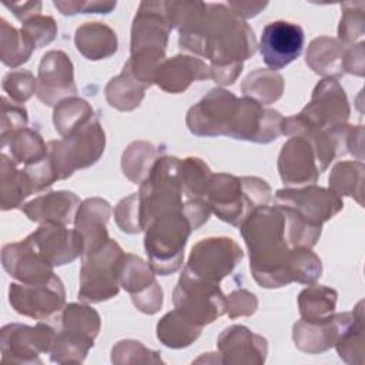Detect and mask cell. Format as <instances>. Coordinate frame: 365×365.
<instances>
[{
    "label": "cell",
    "mask_w": 365,
    "mask_h": 365,
    "mask_svg": "<svg viewBox=\"0 0 365 365\" xmlns=\"http://www.w3.org/2000/svg\"><path fill=\"white\" fill-rule=\"evenodd\" d=\"M118 282L131 294V298L141 297L158 285L154 279V271L150 264L133 254L123 255L118 271Z\"/></svg>",
    "instance_id": "27"
},
{
    "label": "cell",
    "mask_w": 365,
    "mask_h": 365,
    "mask_svg": "<svg viewBox=\"0 0 365 365\" xmlns=\"http://www.w3.org/2000/svg\"><path fill=\"white\" fill-rule=\"evenodd\" d=\"M37 80V97L47 106L60 104L77 91L71 60L61 50H51L43 56Z\"/></svg>",
    "instance_id": "15"
},
{
    "label": "cell",
    "mask_w": 365,
    "mask_h": 365,
    "mask_svg": "<svg viewBox=\"0 0 365 365\" xmlns=\"http://www.w3.org/2000/svg\"><path fill=\"white\" fill-rule=\"evenodd\" d=\"M191 230L184 208L157 217L145 228L144 245L154 272L170 275L181 267L184 247Z\"/></svg>",
    "instance_id": "5"
},
{
    "label": "cell",
    "mask_w": 365,
    "mask_h": 365,
    "mask_svg": "<svg viewBox=\"0 0 365 365\" xmlns=\"http://www.w3.org/2000/svg\"><path fill=\"white\" fill-rule=\"evenodd\" d=\"M1 261L9 275L23 284L44 282L54 275L53 265L37 251L29 237L20 242L7 244L3 248Z\"/></svg>",
    "instance_id": "18"
},
{
    "label": "cell",
    "mask_w": 365,
    "mask_h": 365,
    "mask_svg": "<svg viewBox=\"0 0 365 365\" xmlns=\"http://www.w3.org/2000/svg\"><path fill=\"white\" fill-rule=\"evenodd\" d=\"M354 318V312H344L321 321L311 322L301 319L294 325L295 345L305 352H322L338 342L346 328L352 324Z\"/></svg>",
    "instance_id": "19"
},
{
    "label": "cell",
    "mask_w": 365,
    "mask_h": 365,
    "mask_svg": "<svg viewBox=\"0 0 365 365\" xmlns=\"http://www.w3.org/2000/svg\"><path fill=\"white\" fill-rule=\"evenodd\" d=\"M349 115L346 96L336 80L324 78L314 90L311 103L295 117L284 118L282 133L292 135L305 130L329 131Z\"/></svg>",
    "instance_id": "6"
},
{
    "label": "cell",
    "mask_w": 365,
    "mask_h": 365,
    "mask_svg": "<svg viewBox=\"0 0 365 365\" xmlns=\"http://www.w3.org/2000/svg\"><path fill=\"white\" fill-rule=\"evenodd\" d=\"M258 301L255 295L247 289H235L225 297V312L231 317L251 315L255 312Z\"/></svg>",
    "instance_id": "44"
},
{
    "label": "cell",
    "mask_w": 365,
    "mask_h": 365,
    "mask_svg": "<svg viewBox=\"0 0 365 365\" xmlns=\"http://www.w3.org/2000/svg\"><path fill=\"white\" fill-rule=\"evenodd\" d=\"M285 227L279 205L258 207L240 225L250 251V269L261 287L278 288L292 282Z\"/></svg>",
    "instance_id": "2"
},
{
    "label": "cell",
    "mask_w": 365,
    "mask_h": 365,
    "mask_svg": "<svg viewBox=\"0 0 365 365\" xmlns=\"http://www.w3.org/2000/svg\"><path fill=\"white\" fill-rule=\"evenodd\" d=\"M210 77V67L191 56H174L158 67L154 83L167 93H182L195 80Z\"/></svg>",
    "instance_id": "23"
},
{
    "label": "cell",
    "mask_w": 365,
    "mask_h": 365,
    "mask_svg": "<svg viewBox=\"0 0 365 365\" xmlns=\"http://www.w3.org/2000/svg\"><path fill=\"white\" fill-rule=\"evenodd\" d=\"M173 297L175 309L198 327L215 321L225 312V295L218 284L198 278L185 268Z\"/></svg>",
    "instance_id": "9"
},
{
    "label": "cell",
    "mask_w": 365,
    "mask_h": 365,
    "mask_svg": "<svg viewBox=\"0 0 365 365\" xmlns=\"http://www.w3.org/2000/svg\"><path fill=\"white\" fill-rule=\"evenodd\" d=\"M1 208L11 210L34 192L30 178L24 170H16L14 161L1 154Z\"/></svg>",
    "instance_id": "28"
},
{
    "label": "cell",
    "mask_w": 365,
    "mask_h": 365,
    "mask_svg": "<svg viewBox=\"0 0 365 365\" xmlns=\"http://www.w3.org/2000/svg\"><path fill=\"white\" fill-rule=\"evenodd\" d=\"M77 50L88 60H100L113 56L117 51L115 31L100 21H87L76 30L74 36Z\"/></svg>",
    "instance_id": "24"
},
{
    "label": "cell",
    "mask_w": 365,
    "mask_h": 365,
    "mask_svg": "<svg viewBox=\"0 0 365 365\" xmlns=\"http://www.w3.org/2000/svg\"><path fill=\"white\" fill-rule=\"evenodd\" d=\"M54 6L64 16H74L77 13H110L115 9V1H60L56 0Z\"/></svg>",
    "instance_id": "45"
},
{
    "label": "cell",
    "mask_w": 365,
    "mask_h": 365,
    "mask_svg": "<svg viewBox=\"0 0 365 365\" xmlns=\"http://www.w3.org/2000/svg\"><path fill=\"white\" fill-rule=\"evenodd\" d=\"M204 195L210 210L220 220L240 227L255 208L267 205L271 200V188L257 177L217 174L211 175Z\"/></svg>",
    "instance_id": "3"
},
{
    "label": "cell",
    "mask_w": 365,
    "mask_h": 365,
    "mask_svg": "<svg viewBox=\"0 0 365 365\" xmlns=\"http://www.w3.org/2000/svg\"><path fill=\"white\" fill-rule=\"evenodd\" d=\"M4 7L10 9L13 14L21 20L23 23L41 11V3L40 1H24V3H4Z\"/></svg>",
    "instance_id": "48"
},
{
    "label": "cell",
    "mask_w": 365,
    "mask_h": 365,
    "mask_svg": "<svg viewBox=\"0 0 365 365\" xmlns=\"http://www.w3.org/2000/svg\"><path fill=\"white\" fill-rule=\"evenodd\" d=\"M304 30L299 24L277 20L268 23L261 34L259 53L272 71L284 68L299 57L304 48Z\"/></svg>",
    "instance_id": "14"
},
{
    "label": "cell",
    "mask_w": 365,
    "mask_h": 365,
    "mask_svg": "<svg viewBox=\"0 0 365 365\" xmlns=\"http://www.w3.org/2000/svg\"><path fill=\"white\" fill-rule=\"evenodd\" d=\"M284 88L282 77L272 70H257L242 83V91L247 97L257 100L259 104L277 101Z\"/></svg>",
    "instance_id": "33"
},
{
    "label": "cell",
    "mask_w": 365,
    "mask_h": 365,
    "mask_svg": "<svg viewBox=\"0 0 365 365\" xmlns=\"http://www.w3.org/2000/svg\"><path fill=\"white\" fill-rule=\"evenodd\" d=\"M37 81L30 71L17 70L10 71L3 78V90L10 96L11 101L24 103L36 91Z\"/></svg>",
    "instance_id": "42"
},
{
    "label": "cell",
    "mask_w": 365,
    "mask_h": 365,
    "mask_svg": "<svg viewBox=\"0 0 365 365\" xmlns=\"http://www.w3.org/2000/svg\"><path fill=\"white\" fill-rule=\"evenodd\" d=\"M238 98L224 90H211L187 114V125L195 135H228Z\"/></svg>",
    "instance_id": "13"
},
{
    "label": "cell",
    "mask_w": 365,
    "mask_h": 365,
    "mask_svg": "<svg viewBox=\"0 0 365 365\" xmlns=\"http://www.w3.org/2000/svg\"><path fill=\"white\" fill-rule=\"evenodd\" d=\"M3 101V118H1V137L23 128L27 124V111L24 107L19 106V103L11 101L9 103L6 97L1 98Z\"/></svg>",
    "instance_id": "46"
},
{
    "label": "cell",
    "mask_w": 365,
    "mask_h": 365,
    "mask_svg": "<svg viewBox=\"0 0 365 365\" xmlns=\"http://www.w3.org/2000/svg\"><path fill=\"white\" fill-rule=\"evenodd\" d=\"M344 43L331 37H318L309 44L307 63L318 74L341 76L344 74Z\"/></svg>",
    "instance_id": "26"
},
{
    "label": "cell",
    "mask_w": 365,
    "mask_h": 365,
    "mask_svg": "<svg viewBox=\"0 0 365 365\" xmlns=\"http://www.w3.org/2000/svg\"><path fill=\"white\" fill-rule=\"evenodd\" d=\"M121 247L108 240L98 250L83 257L78 298L84 302H101L118 292V271L123 259Z\"/></svg>",
    "instance_id": "8"
},
{
    "label": "cell",
    "mask_w": 365,
    "mask_h": 365,
    "mask_svg": "<svg viewBox=\"0 0 365 365\" xmlns=\"http://www.w3.org/2000/svg\"><path fill=\"white\" fill-rule=\"evenodd\" d=\"M80 200L70 191H53L27 202L21 210L36 222L67 225L76 220Z\"/></svg>",
    "instance_id": "21"
},
{
    "label": "cell",
    "mask_w": 365,
    "mask_h": 365,
    "mask_svg": "<svg viewBox=\"0 0 365 365\" xmlns=\"http://www.w3.org/2000/svg\"><path fill=\"white\" fill-rule=\"evenodd\" d=\"M344 71L362 76L364 74V43L345 50Z\"/></svg>",
    "instance_id": "47"
},
{
    "label": "cell",
    "mask_w": 365,
    "mask_h": 365,
    "mask_svg": "<svg viewBox=\"0 0 365 365\" xmlns=\"http://www.w3.org/2000/svg\"><path fill=\"white\" fill-rule=\"evenodd\" d=\"M106 137L96 115L58 141H50L48 155L58 180L67 178L77 168L94 164L104 151Z\"/></svg>",
    "instance_id": "7"
},
{
    "label": "cell",
    "mask_w": 365,
    "mask_h": 365,
    "mask_svg": "<svg viewBox=\"0 0 365 365\" xmlns=\"http://www.w3.org/2000/svg\"><path fill=\"white\" fill-rule=\"evenodd\" d=\"M171 29L165 1L140 3L131 27V53L143 48L165 50Z\"/></svg>",
    "instance_id": "16"
},
{
    "label": "cell",
    "mask_w": 365,
    "mask_h": 365,
    "mask_svg": "<svg viewBox=\"0 0 365 365\" xmlns=\"http://www.w3.org/2000/svg\"><path fill=\"white\" fill-rule=\"evenodd\" d=\"M147 87L133 78L128 73L123 71L118 77L113 78L106 87V98L111 107L123 111L135 108L144 97Z\"/></svg>",
    "instance_id": "31"
},
{
    "label": "cell",
    "mask_w": 365,
    "mask_h": 365,
    "mask_svg": "<svg viewBox=\"0 0 365 365\" xmlns=\"http://www.w3.org/2000/svg\"><path fill=\"white\" fill-rule=\"evenodd\" d=\"M1 147L9 148L10 158L17 164L24 163L26 165H31L48 155V145L44 144L40 134L26 127L3 135Z\"/></svg>",
    "instance_id": "25"
},
{
    "label": "cell",
    "mask_w": 365,
    "mask_h": 365,
    "mask_svg": "<svg viewBox=\"0 0 365 365\" xmlns=\"http://www.w3.org/2000/svg\"><path fill=\"white\" fill-rule=\"evenodd\" d=\"M241 248L228 237H212L197 242L185 269L205 281L218 284L241 261Z\"/></svg>",
    "instance_id": "10"
},
{
    "label": "cell",
    "mask_w": 365,
    "mask_h": 365,
    "mask_svg": "<svg viewBox=\"0 0 365 365\" xmlns=\"http://www.w3.org/2000/svg\"><path fill=\"white\" fill-rule=\"evenodd\" d=\"M362 180L364 165L362 163L344 161L334 167L329 177V187L336 195L356 197L358 202L362 204Z\"/></svg>",
    "instance_id": "36"
},
{
    "label": "cell",
    "mask_w": 365,
    "mask_h": 365,
    "mask_svg": "<svg viewBox=\"0 0 365 365\" xmlns=\"http://www.w3.org/2000/svg\"><path fill=\"white\" fill-rule=\"evenodd\" d=\"M110 217V204L101 198L86 200L76 215V231L83 238V255L86 257L104 245L110 238L106 224Z\"/></svg>",
    "instance_id": "22"
},
{
    "label": "cell",
    "mask_w": 365,
    "mask_h": 365,
    "mask_svg": "<svg viewBox=\"0 0 365 365\" xmlns=\"http://www.w3.org/2000/svg\"><path fill=\"white\" fill-rule=\"evenodd\" d=\"M29 240L53 267L70 264L78 255H83L84 244L81 235L64 225L43 224L29 235Z\"/></svg>",
    "instance_id": "17"
},
{
    "label": "cell",
    "mask_w": 365,
    "mask_h": 365,
    "mask_svg": "<svg viewBox=\"0 0 365 365\" xmlns=\"http://www.w3.org/2000/svg\"><path fill=\"white\" fill-rule=\"evenodd\" d=\"M342 9V19L338 29V36L341 43H352L358 37L364 34V9L365 4L362 1L352 3L346 1L341 6Z\"/></svg>",
    "instance_id": "40"
},
{
    "label": "cell",
    "mask_w": 365,
    "mask_h": 365,
    "mask_svg": "<svg viewBox=\"0 0 365 365\" xmlns=\"http://www.w3.org/2000/svg\"><path fill=\"white\" fill-rule=\"evenodd\" d=\"M336 154V144L328 131H299L282 145L279 175L288 184L314 182Z\"/></svg>",
    "instance_id": "4"
},
{
    "label": "cell",
    "mask_w": 365,
    "mask_h": 365,
    "mask_svg": "<svg viewBox=\"0 0 365 365\" xmlns=\"http://www.w3.org/2000/svg\"><path fill=\"white\" fill-rule=\"evenodd\" d=\"M220 349L224 354H267V341L259 336L252 334L248 328L242 325H234L227 329L220 335L218 339Z\"/></svg>",
    "instance_id": "34"
},
{
    "label": "cell",
    "mask_w": 365,
    "mask_h": 365,
    "mask_svg": "<svg viewBox=\"0 0 365 365\" xmlns=\"http://www.w3.org/2000/svg\"><path fill=\"white\" fill-rule=\"evenodd\" d=\"M94 115L90 104L83 98H66L54 111V125L61 137L68 135Z\"/></svg>",
    "instance_id": "37"
},
{
    "label": "cell",
    "mask_w": 365,
    "mask_h": 365,
    "mask_svg": "<svg viewBox=\"0 0 365 365\" xmlns=\"http://www.w3.org/2000/svg\"><path fill=\"white\" fill-rule=\"evenodd\" d=\"M211 173L204 161L195 157H188L181 161L180 167V180L182 187V194L188 200L201 198L205 192V188L210 182Z\"/></svg>",
    "instance_id": "38"
},
{
    "label": "cell",
    "mask_w": 365,
    "mask_h": 365,
    "mask_svg": "<svg viewBox=\"0 0 365 365\" xmlns=\"http://www.w3.org/2000/svg\"><path fill=\"white\" fill-rule=\"evenodd\" d=\"M292 281L312 284L321 277V259L307 247H295L289 254Z\"/></svg>",
    "instance_id": "39"
},
{
    "label": "cell",
    "mask_w": 365,
    "mask_h": 365,
    "mask_svg": "<svg viewBox=\"0 0 365 365\" xmlns=\"http://www.w3.org/2000/svg\"><path fill=\"white\" fill-rule=\"evenodd\" d=\"M201 327L187 319L180 311L168 312L157 325V335L164 345L181 348L190 345L200 336Z\"/></svg>",
    "instance_id": "29"
},
{
    "label": "cell",
    "mask_w": 365,
    "mask_h": 365,
    "mask_svg": "<svg viewBox=\"0 0 365 365\" xmlns=\"http://www.w3.org/2000/svg\"><path fill=\"white\" fill-rule=\"evenodd\" d=\"M268 3H259V1H230L228 7L231 11L238 17H254L257 16L262 9L267 7Z\"/></svg>",
    "instance_id": "49"
},
{
    "label": "cell",
    "mask_w": 365,
    "mask_h": 365,
    "mask_svg": "<svg viewBox=\"0 0 365 365\" xmlns=\"http://www.w3.org/2000/svg\"><path fill=\"white\" fill-rule=\"evenodd\" d=\"M336 302V292L322 285L305 288L298 298L299 312L304 321H321L332 315Z\"/></svg>",
    "instance_id": "30"
},
{
    "label": "cell",
    "mask_w": 365,
    "mask_h": 365,
    "mask_svg": "<svg viewBox=\"0 0 365 365\" xmlns=\"http://www.w3.org/2000/svg\"><path fill=\"white\" fill-rule=\"evenodd\" d=\"M21 31L37 48L54 40L57 34V26L53 17L37 14L23 23Z\"/></svg>",
    "instance_id": "41"
},
{
    "label": "cell",
    "mask_w": 365,
    "mask_h": 365,
    "mask_svg": "<svg viewBox=\"0 0 365 365\" xmlns=\"http://www.w3.org/2000/svg\"><path fill=\"white\" fill-rule=\"evenodd\" d=\"M9 299L21 315L34 319H51L64 307V288L58 277L38 284H10Z\"/></svg>",
    "instance_id": "11"
},
{
    "label": "cell",
    "mask_w": 365,
    "mask_h": 365,
    "mask_svg": "<svg viewBox=\"0 0 365 365\" xmlns=\"http://www.w3.org/2000/svg\"><path fill=\"white\" fill-rule=\"evenodd\" d=\"M275 200L278 205L291 210L304 222L317 228H322V224L342 208L339 195L317 185L299 190H279Z\"/></svg>",
    "instance_id": "12"
},
{
    "label": "cell",
    "mask_w": 365,
    "mask_h": 365,
    "mask_svg": "<svg viewBox=\"0 0 365 365\" xmlns=\"http://www.w3.org/2000/svg\"><path fill=\"white\" fill-rule=\"evenodd\" d=\"M0 54L1 61L9 67H17L29 60L31 51L36 48L33 43L23 34L21 30H16L4 19L0 20Z\"/></svg>",
    "instance_id": "32"
},
{
    "label": "cell",
    "mask_w": 365,
    "mask_h": 365,
    "mask_svg": "<svg viewBox=\"0 0 365 365\" xmlns=\"http://www.w3.org/2000/svg\"><path fill=\"white\" fill-rule=\"evenodd\" d=\"M165 10L171 27L180 31L181 48L210 58V77L232 84L242 60L255 53L252 29L224 4L165 1Z\"/></svg>",
    "instance_id": "1"
},
{
    "label": "cell",
    "mask_w": 365,
    "mask_h": 365,
    "mask_svg": "<svg viewBox=\"0 0 365 365\" xmlns=\"http://www.w3.org/2000/svg\"><path fill=\"white\" fill-rule=\"evenodd\" d=\"M155 147L145 141H135L123 154V171L133 182L145 180L154 165Z\"/></svg>",
    "instance_id": "35"
},
{
    "label": "cell",
    "mask_w": 365,
    "mask_h": 365,
    "mask_svg": "<svg viewBox=\"0 0 365 365\" xmlns=\"http://www.w3.org/2000/svg\"><path fill=\"white\" fill-rule=\"evenodd\" d=\"M57 331L47 325L38 324L37 327H27L20 324H11L1 329V351L3 358L10 355V361H16L17 355H21L20 362H24V356L38 352L51 351Z\"/></svg>",
    "instance_id": "20"
},
{
    "label": "cell",
    "mask_w": 365,
    "mask_h": 365,
    "mask_svg": "<svg viewBox=\"0 0 365 365\" xmlns=\"http://www.w3.org/2000/svg\"><path fill=\"white\" fill-rule=\"evenodd\" d=\"M114 217L118 227L128 234H135L143 231L141 221H140V204H138V194H133L124 200H121L115 210Z\"/></svg>",
    "instance_id": "43"
}]
</instances>
